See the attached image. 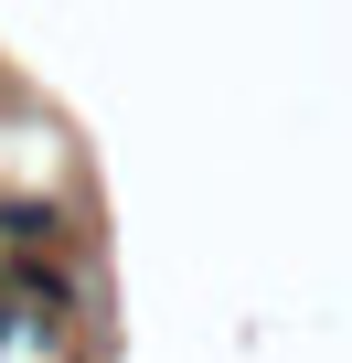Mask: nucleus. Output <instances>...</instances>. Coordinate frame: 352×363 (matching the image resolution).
Here are the masks:
<instances>
[{
  "instance_id": "obj_1",
  "label": "nucleus",
  "mask_w": 352,
  "mask_h": 363,
  "mask_svg": "<svg viewBox=\"0 0 352 363\" xmlns=\"http://www.w3.org/2000/svg\"><path fill=\"white\" fill-rule=\"evenodd\" d=\"M11 289L22 310H33V331H64V320H96V278L86 267H64V257H11Z\"/></svg>"
},
{
  "instance_id": "obj_2",
  "label": "nucleus",
  "mask_w": 352,
  "mask_h": 363,
  "mask_svg": "<svg viewBox=\"0 0 352 363\" xmlns=\"http://www.w3.org/2000/svg\"><path fill=\"white\" fill-rule=\"evenodd\" d=\"M75 225H64V203H43V193H11V203H0V246H11V257H54Z\"/></svg>"
}]
</instances>
